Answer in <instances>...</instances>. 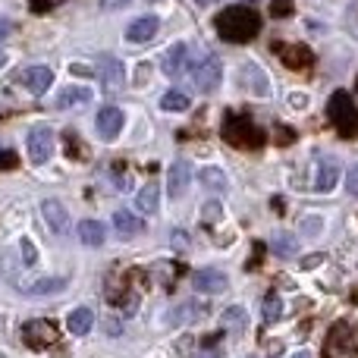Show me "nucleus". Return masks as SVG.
Returning a JSON list of instances; mask_svg holds the SVG:
<instances>
[{"instance_id":"9d476101","label":"nucleus","mask_w":358,"mask_h":358,"mask_svg":"<svg viewBox=\"0 0 358 358\" xmlns=\"http://www.w3.org/2000/svg\"><path fill=\"white\" fill-rule=\"evenodd\" d=\"M98 76H101V88H104L107 94L123 92V85H126V69H123V63H120L117 57H101Z\"/></svg>"},{"instance_id":"7c9ffc66","label":"nucleus","mask_w":358,"mask_h":358,"mask_svg":"<svg viewBox=\"0 0 358 358\" xmlns=\"http://www.w3.org/2000/svg\"><path fill=\"white\" fill-rule=\"evenodd\" d=\"M292 10H296V3H292V0H271V6H267V13H271L273 19L292 16Z\"/></svg>"},{"instance_id":"79ce46f5","label":"nucleus","mask_w":358,"mask_h":358,"mask_svg":"<svg viewBox=\"0 0 358 358\" xmlns=\"http://www.w3.org/2000/svg\"><path fill=\"white\" fill-rule=\"evenodd\" d=\"M69 69H73L76 76H92V66H85V63H73Z\"/></svg>"},{"instance_id":"cd10ccee","label":"nucleus","mask_w":358,"mask_h":358,"mask_svg":"<svg viewBox=\"0 0 358 358\" xmlns=\"http://www.w3.org/2000/svg\"><path fill=\"white\" fill-rule=\"evenodd\" d=\"M261 317H264L267 324H277L280 317H283V302H280L277 292H271V296L261 302Z\"/></svg>"},{"instance_id":"7ed1b4c3","label":"nucleus","mask_w":358,"mask_h":358,"mask_svg":"<svg viewBox=\"0 0 358 358\" xmlns=\"http://www.w3.org/2000/svg\"><path fill=\"white\" fill-rule=\"evenodd\" d=\"M327 117L336 126L343 138H355L358 136V107L349 92H334L327 101Z\"/></svg>"},{"instance_id":"b1692460","label":"nucleus","mask_w":358,"mask_h":358,"mask_svg":"<svg viewBox=\"0 0 358 358\" xmlns=\"http://www.w3.org/2000/svg\"><path fill=\"white\" fill-rule=\"evenodd\" d=\"M336 182H340V167L334 161H324L315 176V192H330Z\"/></svg>"},{"instance_id":"2eb2a0df","label":"nucleus","mask_w":358,"mask_h":358,"mask_svg":"<svg viewBox=\"0 0 358 358\" xmlns=\"http://www.w3.org/2000/svg\"><path fill=\"white\" fill-rule=\"evenodd\" d=\"M198 317H204V305L198 302V299H189V302H179L173 311L167 315V324H173V327H182V324H192L198 321Z\"/></svg>"},{"instance_id":"09e8293b","label":"nucleus","mask_w":358,"mask_h":358,"mask_svg":"<svg viewBox=\"0 0 358 358\" xmlns=\"http://www.w3.org/2000/svg\"><path fill=\"white\" fill-rule=\"evenodd\" d=\"M0 358H6V355H0Z\"/></svg>"},{"instance_id":"bb28decb","label":"nucleus","mask_w":358,"mask_h":358,"mask_svg":"<svg viewBox=\"0 0 358 358\" xmlns=\"http://www.w3.org/2000/svg\"><path fill=\"white\" fill-rule=\"evenodd\" d=\"M198 179H201L204 189L210 192H227V173H223L220 167H201V173H198Z\"/></svg>"},{"instance_id":"a211bd4d","label":"nucleus","mask_w":358,"mask_h":358,"mask_svg":"<svg viewBox=\"0 0 358 358\" xmlns=\"http://www.w3.org/2000/svg\"><path fill=\"white\" fill-rule=\"evenodd\" d=\"M92 327H94V311L88 308V305H79V308L69 311V317H66V330H69V334L85 336Z\"/></svg>"},{"instance_id":"de8ad7c7","label":"nucleus","mask_w":358,"mask_h":358,"mask_svg":"<svg viewBox=\"0 0 358 358\" xmlns=\"http://www.w3.org/2000/svg\"><path fill=\"white\" fill-rule=\"evenodd\" d=\"M195 3H201V6H208V3H214V0H195Z\"/></svg>"},{"instance_id":"4468645a","label":"nucleus","mask_w":358,"mask_h":358,"mask_svg":"<svg viewBox=\"0 0 358 358\" xmlns=\"http://www.w3.org/2000/svg\"><path fill=\"white\" fill-rule=\"evenodd\" d=\"M161 66H164V76H170V79H179V76H182V69L189 66V44L176 41L173 48L164 54Z\"/></svg>"},{"instance_id":"aec40b11","label":"nucleus","mask_w":358,"mask_h":358,"mask_svg":"<svg viewBox=\"0 0 358 358\" xmlns=\"http://www.w3.org/2000/svg\"><path fill=\"white\" fill-rule=\"evenodd\" d=\"M157 201H161V185L157 182H148L136 192V210L138 214H155Z\"/></svg>"},{"instance_id":"f8f14e48","label":"nucleus","mask_w":358,"mask_h":358,"mask_svg":"<svg viewBox=\"0 0 358 358\" xmlns=\"http://www.w3.org/2000/svg\"><path fill=\"white\" fill-rule=\"evenodd\" d=\"M123 123H126L123 110H120V107H113V104H107L104 110H101L98 117H94V126H98V136H101V138H107V142H113V138L120 136Z\"/></svg>"},{"instance_id":"412c9836","label":"nucleus","mask_w":358,"mask_h":358,"mask_svg":"<svg viewBox=\"0 0 358 358\" xmlns=\"http://www.w3.org/2000/svg\"><path fill=\"white\" fill-rule=\"evenodd\" d=\"M113 229H117L120 236H138L145 229L142 217H136L132 210H117L113 214Z\"/></svg>"},{"instance_id":"e433bc0d","label":"nucleus","mask_w":358,"mask_h":358,"mask_svg":"<svg viewBox=\"0 0 358 358\" xmlns=\"http://www.w3.org/2000/svg\"><path fill=\"white\" fill-rule=\"evenodd\" d=\"M346 189H349V195H355L358 198V164L352 170H349V176H346Z\"/></svg>"},{"instance_id":"39448f33","label":"nucleus","mask_w":358,"mask_h":358,"mask_svg":"<svg viewBox=\"0 0 358 358\" xmlns=\"http://www.w3.org/2000/svg\"><path fill=\"white\" fill-rule=\"evenodd\" d=\"M236 88L255 94V98H271V76L255 60H245L239 66V73H236Z\"/></svg>"},{"instance_id":"393cba45","label":"nucleus","mask_w":358,"mask_h":358,"mask_svg":"<svg viewBox=\"0 0 358 358\" xmlns=\"http://www.w3.org/2000/svg\"><path fill=\"white\" fill-rule=\"evenodd\" d=\"M220 321H223V330H229V334H242V330L248 327V315L242 305H229Z\"/></svg>"},{"instance_id":"c85d7f7f","label":"nucleus","mask_w":358,"mask_h":358,"mask_svg":"<svg viewBox=\"0 0 358 358\" xmlns=\"http://www.w3.org/2000/svg\"><path fill=\"white\" fill-rule=\"evenodd\" d=\"M161 110H189V94L185 92H167L161 98Z\"/></svg>"},{"instance_id":"423d86ee","label":"nucleus","mask_w":358,"mask_h":358,"mask_svg":"<svg viewBox=\"0 0 358 358\" xmlns=\"http://www.w3.org/2000/svg\"><path fill=\"white\" fill-rule=\"evenodd\" d=\"M220 79H223V63L217 54H208L201 63L192 66V82H195V88L204 94L217 92V88H220Z\"/></svg>"},{"instance_id":"c03bdc74","label":"nucleus","mask_w":358,"mask_h":358,"mask_svg":"<svg viewBox=\"0 0 358 358\" xmlns=\"http://www.w3.org/2000/svg\"><path fill=\"white\" fill-rule=\"evenodd\" d=\"M31 6H35L38 13H44V10H50V6H54V0H31Z\"/></svg>"},{"instance_id":"a19ab883","label":"nucleus","mask_w":358,"mask_h":358,"mask_svg":"<svg viewBox=\"0 0 358 358\" xmlns=\"http://www.w3.org/2000/svg\"><path fill=\"white\" fill-rule=\"evenodd\" d=\"M104 330H107V336H117V334H120V330H123V324H120V321H117V317H110V321H107V324H104Z\"/></svg>"},{"instance_id":"37998d69","label":"nucleus","mask_w":358,"mask_h":358,"mask_svg":"<svg viewBox=\"0 0 358 358\" xmlns=\"http://www.w3.org/2000/svg\"><path fill=\"white\" fill-rule=\"evenodd\" d=\"M126 3H129V0H101L104 10H117V6H126Z\"/></svg>"},{"instance_id":"6ab92c4d","label":"nucleus","mask_w":358,"mask_h":358,"mask_svg":"<svg viewBox=\"0 0 358 358\" xmlns=\"http://www.w3.org/2000/svg\"><path fill=\"white\" fill-rule=\"evenodd\" d=\"M41 214H44V220H48V227L54 229V233H63V229H66L69 214H66V208H63L57 198H48V201L41 204Z\"/></svg>"},{"instance_id":"20e7f679","label":"nucleus","mask_w":358,"mask_h":358,"mask_svg":"<svg viewBox=\"0 0 358 358\" xmlns=\"http://www.w3.org/2000/svg\"><path fill=\"white\" fill-rule=\"evenodd\" d=\"M324 358H358V336L352 324L340 321L330 327L327 340H324Z\"/></svg>"},{"instance_id":"4c0bfd02","label":"nucleus","mask_w":358,"mask_h":358,"mask_svg":"<svg viewBox=\"0 0 358 358\" xmlns=\"http://www.w3.org/2000/svg\"><path fill=\"white\" fill-rule=\"evenodd\" d=\"M327 261V255H308V258H302V267L305 271H315L317 264H324Z\"/></svg>"},{"instance_id":"9b49d317","label":"nucleus","mask_w":358,"mask_h":358,"mask_svg":"<svg viewBox=\"0 0 358 358\" xmlns=\"http://www.w3.org/2000/svg\"><path fill=\"white\" fill-rule=\"evenodd\" d=\"M16 82H22L29 92L41 94V92H48V88L54 85V73H50V66H41V63H35V66H25L22 73H16Z\"/></svg>"},{"instance_id":"ddd939ff","label":"nucleus","mask_w":358,"mask_h":358,"mask_svg":"<svg viewBox=\"0 0 358 358\" xmlns=\"http://www.w3.org/2000/svg\"><path fill=\"white\" fill-rule=\"evenodd\" d=\"M157 29H161V19L157 16H138L136 22L126 29V41L129 44H148L151 38L157 35Z\"/></svg>"},{"instance_id":"f03ea898","label":"nucleus","mask_w":358,"mask_h":358,"mask_svg":"<svg viewBox=\"0 0 358 358\" xmlns=\"http://www.w3.org/2000/svg\"><path fill=\"white\" fill-rule=\"evenodd\" d=\"M220 136L223 142H229L233 148H261L264 145V129L252 123V117L245 113H227L223 117V126H220Z\"/></svg>"},{"instance_id":"f3484780","label":"nucleus","mask_w":358,"mask_h":358,"mask_svg":"<svg viewBox=\"0 0 358 358\" xmlns=\"http://www.w3.org/2000/svg\"><path fill=\"white\" fill-rule=\"evenodd\" d=\"M94 98V92L88 85H66L60 94H57V107L66 110V107H79V104H88Z\"/></svg>"},{"instance_id":"0eeeda50","label":"nucleus","mask_w":358,"mask_h":358,"mask_svg":"<svg viewBox=\"0 0 358 358\" xmlns=\"http://www.w3.org/2000/svg\"><path fill=\"white\" fill-rule=\"evenodd\" d=\"M25 145H29V161L35 164H48L50 155H54V129L48 123L31 126L29 136H25Z\"/></svg>"},{"instance_id":"1a4fd4ad","label":"nucleus","mask_w":358,"mask_h":358,"mask_svg":"<svg viewBox=\"0 0 358 358\" xmlns=\"http://www.w3.org/2000/svg\"><path fill=\"white\" fill-rule=\"evenodd\" d=\"M192 286L204 296H220V292L229 289V280L223 271H214V267H201V271L192 273Z\"/></svg>"},{"instance_id":"2f4dec72","label":"nucleus","mask_w":358,"mask_h":358,"mask_svg":"<svg viewBox=\"0 0 358 358\" xmlns=\"http://www.w3.org/2000/svg\"><path fill=\"white\" fill-rule=\"evenodd\" d=\"M19 252H22L25 267H35L38 264V248H35V242H31V239H19Z\"/></svg>"},{"instance_id":"c9c22d12","label":"nucleus","mask_w":358,"mask_h":358,"mask_svg":"<svg viewBox=\"0 0 358 358\" xmlns=\"http://www.w3.org/2000/svg\"><path fill=\"white\" fill-rule=\"evenodd\" d=\"M321 227H324V223H321V217H305V220H302V233H321Z\"/></svg>"},{"instance_id":"c756f323","label":"nucleus","mask_w":358,"mask_h":358,"mask_svg":"<svg viewBox=\"0 0 358 358\" xmlns=\"http://www.w3.org/2000/svg\"><path fill=\"white\" fill-rule=\"evenodd\" d=\"M271 248L280 255V258H296V255H299V242L292 239V236H277Z\"/></svg>"},{"instance_id":"4be33fe9","label":"nucleus","mask_w":358,"mask_h":358,"mask_svg":"<svg viewBox=\"0 0 358 358\" xmlns=\"http://www.w3.org/2000/svg\"><path fill=\"white\" fill-rule=\"evenodd\" d=\"M280 54H283L286 66H292V69H305V66H311V60H315V54H311L305 44H289V48H283Z\"/></svg>"},{"instance_id":"f704fd0d","label":"nucleus","mask_w":358,"mask_h":358,"mask_svg":"<svg viewBox=\"0 0 358 358\" xmlns=\"http://www.w3.org/2000/svg\"><path fill=\"white\" fill-rule=\"evenodd\" d=\"M170 245H173V252H185V248H189V233H182V229H173V236H170Z\"/></svg>"},{"instance_id":"58836bf2","label":"nucleus","mask_w":358,"mask_h":358,"mask_svg":"<svg viewBox=\"0 0 358 358\" xmlns=\"http://www.w3.org/2000/svg\"><path fill=\"white\" fill-rule=\"evenodd\" d=\"M192 349H195V340H192V336H185V340H179L176 352L179 355H192Z\"/></svg>"},{"instance_id":"a18cd8bd","label":"nucleus","mask_w":358,"mask_h":358,"mask_svg":"<svg viewBox=\"0 0 358 358\" xmlns=\"http://www.w3.org/2000/svg\"><path fill=\"white\" fill-rule=\"evenodd\" d=\"M289 358H311L308 352H296V355H289Z\"/></svg>"},{"instance_id":"ea45409f","label":"nucleus","mask_w":358,"mask_h":358,"mask_svg":"<svg viewBox=\"0 0 358 358\" xmlns=\"http://www.w3.org/2000/svg\"><path fill=\"white\" fill-rule=\"evenodd\" d=\"M13 29H16V25H13L10 19H3V16H0V41H6V38L13 35Z\"/></svg>"},{"instance_id":"6e6552de","label":"nucleus","mask_w":358,"mask_h":358,"mask_svg":"<svg viewBox=\"0 0 358 358\" xmlns=\"http://www.w3.org/2000/svg\"><path fill=\"white\" fill-rule=\"evenodd\" d=\"M22 343L29 349H35V352H44V349H50L57 343V327L50 321H44V317H35V321H29L22 327Z\"/></svg>"},{"instance_id":"a878e982","label":"nucleus","mask_w":358,"mask_h":358,"mask_svg":"<svg viewBox=\"0 0 358 358\" xmlns=\"http://www.w3.org/2000/svg\"><path fill=\"white\" fill-rule=\"evenodd\" d=\"M104 236H107V229L101 227L98 220H82L79 223V239L85 242V245H92V248L104 245Z\"/></svg>"},{"instance_id":"72a5a7b5","label":"nucleus","mask_w":358,"mask_h":358,"mask_svg":"<svg viewBox=\"0 0 358 358\" xmlns=\"http://www.w3.org/2000/svg\"><path fill=\"white\" fill-rule=\"evenodd\" d=\"M16 164H19L16 151H13V148H0V170H13Z\"/></svg>"},{"instance_id":"473e14b6","label":"nucleus","mask_w":358,"mask_h":358,"mask_svg":"<svg viewBox=\"0 0 358 358\" xmlns=\"http://www.w3.org/2000/svg\"><path fill=\"white\" fill-rule=\"evenodd\" d=\"M201 217H204V223H217L223 217V204L220 201H208L201 208Z\"/></svg>"},{"instance_id":"49530a36","label":"nucleus","mask_w":358,"mask_h":358,"mask_svg":"<svg viewBox=\"0 0 358 358\" xmlns=\"http://www.w3.org/2000/svg\"><path fill=\"white\" fill-rule=\"evenodd\" d=\"M0 66H6V54H3V50H0Z\"/></svg>"},{"instance_id":"dca6fc26","label":"nucleus","mask_w":358,"mask_h":358,"mask_svg":"<svg viewBox=\"0 0 358 358\" xmlns=\"http://www.w3.org/2000/svg\"><path fill=\"white\" fill-rule=\"evenodd\" d=\"M189 179H192L189 164H185V161H176L173 167L167 170V195H170V198H182L185 189H189Z\"/></svg>"},{"instance_id":"5701e85b","label":"nucleus","mask_w":358,"mask_h":358,"mask_svg":"<svg viewBox=\"0 0 358 358\" xmlns=\"http://www.w3.org/2000/svg\"><path fill=\"white\" fill-rule=\"evenodd\" d=\"M69 280L66 277H44V280H35L31 286H25L29 296H54V292H63L66 289Z\"/></svg>"},{"instance_id":"f257e3e1","label":"nucleus","mask_w":358,"mask_h":358,"mask_svg":"<svg viewBox=\"0 0 358 358\" xmlns=\"http://www.w3.org/2000/svg\"><path fill=\"white\" fill-rule=\"evenodd\" d=\"M214 29L227 44H245L261 31V16L252 6L236 3L220 10V16H214Z\"/></svg>"}]
</instances>
